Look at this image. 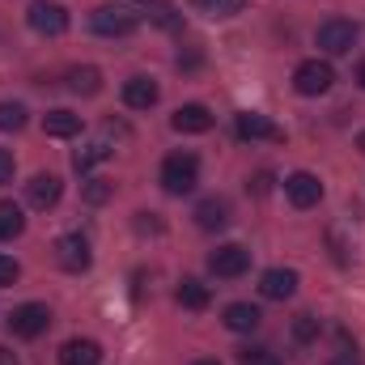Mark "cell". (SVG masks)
I'll return each instance as SVG.
<instances>
[{"label":"cell","mask_w":365,"mask_h":365,"mask_svg":"<svg viewBox=\"0 0 365 365\" xmlns=\"http://www.w3.org/2000/svg\"><path fill=\"white\" fill-rule=\"evenodd\" d=\"M0 365H21V361H17V353H13V349H4V344H0Z\"/></svg>","instance_id":"32"},{"label":"cell","mask_w":365,"mask_h":365,"mask_svg":"<svg viewBox=\"0 0 365 365\" xmlns=\"http://www.w3.org/2000/svg\"><path fill=\"white\" fill-rule=\"evenodd\" d=\"M102 361V344L98 340H68L64 349H60V365H98Z\"/></svg>","instance_id":"17"},{"label":"cell","mask_w":365,"mask_h":365,"mask_svg":"<svg viewBox=\"0 0 365 365\" xmlns=\"http://www.w3.org/2000/svg\"><path fill=\"white\" fill-rule=\"evenodd\" d=\"M212 302V293H208V284H200L195 276H187L179 284V306H187V310H204Z\"/></svg>","instance_id":"21"},{"label":"cell","mask_w":365,"mask_h":365,"mask_svg":"<svg viewBox=\"0 0 365 365\" xmlns=\"http://www.w3.org/2000/svg\"><path fill=\"white\" fill-rule=\"evenodd\" d=\"M195 225L208 230V234H212V230H225V225H230V204L217 200V195L200 200V204H195Z\"/></svg>","instance_id":"15"},{"label":"cell","mask_w":365,"mask_h":365,"mask_svg":"<svg viewBox=\"0 0 365 365\" xmlns=\"http://www.w3.org/2000/svg\"><path fill=\"white\" fill-rule=\"evenodd\" d=\"M26 21L34 34H47V38H60L68 30V9L64 4H51V0H34L26 9Z\"/></svg>","instance_id":"6"},{"label":"cell","mask_w":365,"mask_h":365,"mask_svg":"<svg viewBox=\"0 0 365 365\" xmlns=\"http://www.w3.org/2000/svg\"><path fill=\"white\" fill-rule=\"evenodd\" d=\"M327 365H361V357H357V353H336Z\"/></svg>","instance_id":"31"},{"label":"cell","mask_w":365,"mask_h":365,"mask_svg":"<svg viewBox=\"0 0 365 365\" xmlns=\"http://www.w3.org/2000/svg\"><path fill=\"white\" fill-rule=\"evenodd\" d=\"M47 327H51V310H47L43 302H21V306H13V314H9V331H13L17 340H38Z\"/></svg>","instance_id":"3"},{"label":"cell","mask_w":365,"mask_h":365,"mask_svg":"<svg viewBox=\"0 0 365 365\" xmlns=\"http://www.w3.org/2000/svg\"><path fill=\"white\" fill-rule=\"evenodd\" d=\"M259 319H264V314H259V306H251V302H230V306H225V327L238 331V336H242V331H255Z\"/></svg>","instance_id":"18"},{"label":"cell","mask_w":365,"mask_h":365,"mask_svg":"<svg viewBox=\"0 0 365 365\" xmlns=\"http://www.w3.org/2000/svg\"><path fill=\"white\" fill-rule=\"evenodd\" d=\"M26 115H30V110H26L21 102H9V98H4V102H0V132H21V128H26Z\"/></svg>","instance_id":"23"},{"label":"cell","mask_w":365,"mask_h":365,"mask_svg":"<svg viewBox=\"0 0 365 365\" xmlns=\"http://www.w3.org/2000/svg\"><path fill=\"white\" fill-rule=\"evenodd\" d=\"M195 182H200V158H195V153H170V158L162 162V187H166L170 195L195 191Z\"/></svg>","instance_id":"1"},{"label":"cell","mask_w":365,"mask_h":365,"mask_svg":"<svg viewBox=\"0 0 365 365\" xmlns=\"http://www.w3.org/2000/svg\"><path fill=\"white\" fill-rule=\"evenodd\" d=\"M158 98H162V90L153 77H128L123 81V102L132 110H149V106H158Z\"/></svg>","instance_id":"14"},{"label":"cell","mask_w":365,"mask_h":365,"mask_svg":"<svg viewBox=\"0 0 365 365\" xmlns=\"http://www.w3.org/2000/svg\"><path fill=\"white\" fill-rule=\"evenodd\" d=\"M60 195H64V182L56 179V175H34V179L26 182V200L34 204V208H56L60 204Z\"/></svg>","instance_id":"13"},{"label":"cell","mask_w":365,"mask_h":365,"mask_svg":"<svg viewBox=\"0 0 365 365\" xmlns=\"http://www.w3.org/2000/svg\"><path fill=\"white\" fill-rule=\"evenodd\" d=\"M259 293L268 302H289L297 293V272L293 268H268V272L259 276Z\"/></svg>","instance_id":"12"},{"label":"cell","mask_w":365,"mask_h":365,"mask_svg":"<svg viewBox=\"0 0 365 365\" xmlns=\"http://www.w3.org/2000/svg\"><path fill=\"white\" fill-rule=\"evenodd\" d=\"M293 340L297 344H314L319 340V319L314 314H297L293 319Z\"/></svg>","instance_id":"26"},{"label":"cell","mask_w":365,"mask_h":365,"mask_svg":"<svg viewBox=\"0 0 365 365\" xmlns=\"http://www.w3.org/2000/svg\"><path fill=\"white\" fill-rule=\"evenodd\" d=\"M68 90L81 93V98H93L102 90V73L93 64H81V68H68Z\"/></svg>","instance_id":"19"},{"label":"cell","mask_w":365,"mask_h":365,"mask_svg":"<svg viewBox=\"0 0 365 365\" xmlns=\"http://www.w3.org/2000/svg\"><path fill=\"white\" fill-rule=\"evenodd\" d=\"M21 230H26V212H21V204H13V200H0V242L17 238Z\"/></svg>","instance_id":"20"},{"label":"cell","mask_w":365,"mask_h":365,"mask_svg":"<svg viewBox=\"0 0 365 365\" xmlns=\"http://www.w3.org/2000/svg\"><path fill=\"white\" fill-rule=\"evenodd\" d=\"M247 268H251V251L238 247V242H225V247H217V251L208 255V272L221 276V280H238Z\"/></svg>","instance_id":"7"},{"label":"cell","mask_w":365,"mask_h":365,"mask_svg":"<svg viewBox=\"0 0 365 365\" xmlns=\"http://www.w3.org/2000/svg\"><path fill=\"white\" fill-rule=\"evenodd\" d=\"M200 4V13H208V17H238L242 9H247V0H195Z\"/></svg>","instance_id":"25"},{"label":"cell","mask_w":365,"mask_h":365,"mask_svg":"<svg viewBox=\"0 0 365 365\" xmlns=\"http://www.w3.org/2000/svg\"><path fill=\"white\" fill-rule=\"evenodd\" d=\"M238 361H242V365H280V361H276V353H268V349H242V353H238Z\"/></svg>","instance_id":"28"},{"label":"cell","mask_w":365,"mask_h":365,"mask_svg":"<svg viewBox=\"0 0 365 365\" xmlns=\"http://www.w3.org/2000/svg\"><path fill=\"white\" fill-rule=\"evenodd\" d=\"M284 195H289L293 208H314V204L323 200V182L314 179L310 170H293V175L284 179Z\"/></svg>","instance_id":"10"},{"label":"cell","mask_w":365,"mask_h":365,"mask_svg":"<svg viewBox=\"0 0 365 365\" xmlns=\"http://www.w3.org/2000/svg\"><path fill=\"white\" fill-rule=\"evenodd\" d=\"M195 365H221V361H195Z\"/></svg>","instance_id":"35"},{"label":"cell","mask_w":365,"mask_h":365,"mask_svg":"<svg viewBox=\"0 0 365 365\" xmlns=\"http://www.w3.org/2000/svg\"><path fill=\"white\" fill-rule=\"evenodd\" d=\"M13 170H17L13 153H9V149H0V187H4V182H13Z\"/></svg>","instance_id":"30"},{"label":"cell","mask_w":365,"mask_h":365,"mask_svg":"<svg viewBox=\"0 0 365 365\" xmlns=\"http://www.w3.org/2000/svg\"><path fill=\"white\" fill-rule=\"evenodd\" d=\"M170 128L182 132V136H200V132H208L212 128V110L204 106V102H187L175 110V119H170Z\"/></svg>","instance_id":"11"},{"label":"cell","mask_w":365,"mask_h":365,"mask_svg":"<svg viewBox=\"0 0 365 365\" xmlns=\"http://www.w3.org/2000/svg\"><path fill=\"white\" fill-rule=\"evenodd\" d=\"M357 149H361V153H365V132H361V136H357Z\"/></svg>","instance_id":"34"},{"label":"cell","mask_w":365,"mask_h":365,"mask_svg":"<svg viewBox=\"0 0 365 365\" xmlns=\"http://www.w3.org/2000/svg\"><path fill=\"white\" fill-rule=\"evenodd\" d=\"M234 132H238L242 140H272V145L284 140V128H276L272 119L259 115V110H242V115H234Z\"/></svg>","instance_id":"9"},{"label":"cell","mask_w":365,"mask_h":365,"mask_svg":"<svg viewBox=\"0 0 365 365\" xmlns=\"http://www.w3.org/2000/svg\"><path fill=\"white\" fill-rule=\"evenodd\" d=\"M106 158H110V149H106L102 140H93V145H86V149H77V153H73V170H77V175H90L93 166H98V162H106Z\"/></svg>","instance_id":"22"},{"label":"cell","mask_w":365,"mask_h":365,"mask_svg":"<svg viewBox=\"0 0 365 365\" xmlns=\"http://www.w3.org/2000/svg\"><path fill=\"white\" fill-rule=\"evenodd\" d=\"M357 86H361V90H365V60H361V64H357Z\"/></svg>","instance_id":"33"},{"label":"cell","mask_w":365,"mask_h":365,"mask_svg":"<svg viewBox=\"0 0 365 365\" xmlns=\"http://www.w3.org/2000/svg\"><path fill=\"white\" fill-rule=\"evenodd\" d=\"M331 81H336V68L327 64V60H302L297 68H293V90L302 93V98H319V93L331 90Z\"/></svg>","instance_id":"4"},{"label":"cell","mask_w":365,"mask_h":365,"mask_svg":"<svg viewBox=\"0 0 365 365\" xmlns=\"http://www.w3.org/2000/svg\"><path fill=\"white\" fill-rule=\"evenodd\" d=\"M357 38H361V30H357V21H349V17H331V21H323L319 34H314L319 51H327V56H349V51L357 47Z\"/></svg>","instance_id":"2"},{"label":"cell","mask_w":365,"mask_h":365,"mask_svg":"<svg viewBox=\"0 0 365 365\" xmlns=\"http://www.w3.org/2000/svg\"><path fill=\"white\" fill-rule=\"evenodd\" d=\"M56 259H60L64 272H86L93 264L90 238H86V234H64V238H56Z\"/></svg>","instance_id":"8"},{"label":"cell","mask_w":365,"mask_h":365,"mask_svg":"<svg viewBox=\"0 0 365 365\" xmlns=\"http://www.w3.org/2000/svg\"><path fill=\"white\" fill-rule=\"evenodd\" d=\"M43 132H47V136H56V140H68V136H77V132H81V115H73V110L56 106V110H47V115H43Z\"/></svg>","instance_id":"16"},{"label":"cell","mask_w":365,"mask_h":365,"mask_svg":"<svg viewBox=\"0 0 365 365\" xmlns=\"http://www.w3.org/2000/svg\"><path fill=\"white\" fill-rule=\"evenodd\" d=\"M21 276V268H17V259H9V255H0V284H13Z\"/></svg>","instance_id":"29"},{"label":"cell","mask_w":365,"mask_h":365,"mask_svg":"<svg viewBox=\"0 0 365 365\" xmlns=\"http://www.w3.org/2000/svg\"><path fill=\"white\" fill-rule=\"evenodd\" d=\"M110 195H115V182H110V179H98V175H90V179L81 182V200H86V204H106Z\"/></svg>","instance_id":"24"},{"label":"cell","mask_w":365,"mask_h":365,"mask_svg":"<svg viewBox=\"0 0 365 365\" xmlns=\"http://www.w3.org/2000/svg\"><path fill=\"white\" fill-rule=\"evenodd\" d=\"M90 26H93V34H102V38H123V34L136 30V13L123 9V4H98L90 13Z\"/></svg>","instance_id":"5"},{"label":"cell","mask_w":365,"mask_h":365,"mask_svg":"<svg viewBox=\"0 0 365 365\" xmlns=\"http://www.w3.org/2000/svg\"><path fill=\"white\" fill-rule=\"evenodd\" d=\"M149 21L162 26V30H175V26H179V13H175L170 4H149Z\"/></svg>","instance_id":"27"}]
</instances>
